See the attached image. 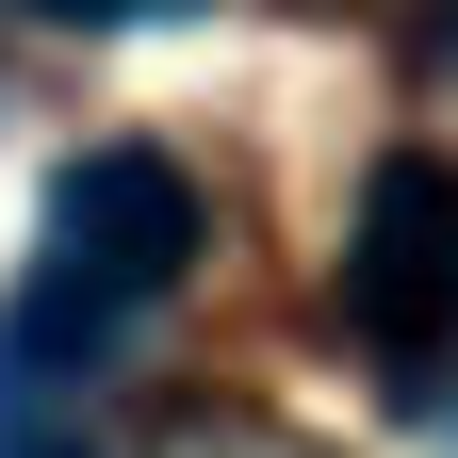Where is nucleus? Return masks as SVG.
<instances>
[{
	"mask_svg": "<svg viewBox=\"0 0 458 458\" xmlns=\"http://www.w3.org/2000/svg\"><path fill=\"white\" fill-rule=\"evenodd\" d=\"M181 262H197V181L164 148H82L33 213V295L0 327V360H98L131 311L181 295Z\"/></svg>",
	"mask_w": 458,
	"mask_h": 458,
	"instance_id": "f257e3e1",
	"label": "nucleus"
},
{
	"mask_svg": "<svg viewBox=\"0 0 458 458\" xmlns=\"http://www.w3.org/2000/svg\"><path fill=\"white\" fill-rule=\"evenodd\" d=\"M0 458H82V442L66 426H0Z\"/></svg>",
	"mask_w": 458,
	"mask_h": 458,
	"instance_id": "20e7f679",
	"label": "nucleus"
},
{
	"mask_svg": "<svg viewBox=\"0 0 458 458\" xmlns=\"http://www.w3.org/2000/svg\"><path fill=\"white\" fill-rule=\"evenodd\" d=\"M17 17H66V33H148V17H197V0H17Z\"/></svg>",
	"mask_w": 458,
	"mask_h": 458,
	"instance_id": "7ed1b4c3",
	"label": "nucleus"
},
{
	"mask_svg": "<svg viewBox=\"0 0 458 458\" xmlns=\"http://www.w3.org/2000/svg\"><path fill=\"white\" fill-rule=\"evenodd\" d=\"M344 327L393 344V360L458 344V164L393 148L360 181V213H344Z\"/></svg>",
	"mask_w": 458,
	"mask_h": 458,
	"instance_id": "f03ea898",
	"label": "nucleus"
}]
</instances>
